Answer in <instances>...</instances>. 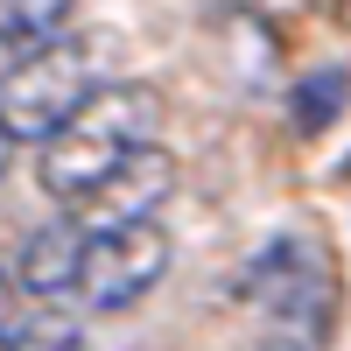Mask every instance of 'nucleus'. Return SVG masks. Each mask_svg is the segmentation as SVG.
Masks as SVG:
<instances>
[{"instance_id":"obj_3","label":"nucleus","mask_w":351,"mask_h":351,"mask_svg":"<svg viewBox=\"0 0 351 351\" xmlns=\"http://www.w3.org/2000/svg\"><path fill=\"white\" fill-rule=\"evenodd\" d=\"M99 84L106 77H99V43L92 36H56L43 49H28V56L8 64V77H0V134L43 148Z\"/></svg>"},{"instance_id":"obj_1","label":"nucleus","mask_w":351,"mask_h":351,"mask_svg":"<svg viewBox=\"0 0 351 351\" xmlns=\"http://www.w3.org/2000/svg\"><path fill=\"white\" fill-rule=\"evenodd\" d=\"M239 302L253 316L260 351H330L337 316H344V274L330 239L316 232H274L246 260Z\"/></svg>"},{"instance_id":"obj_4","label":"nucleus","mask_w":351,"mask_h":351,"mask_svg":"<svg viewBox=\"0 0 351 351\" xmlns=\"http://www.w3.org/2000/svg\"><path fill=\"white\" fill-rule=\"evenodd\" d=\"M169 232L148 218V225H112V232H84V253H77V295L84 309H127L141 302L148 288H162L169 274Z\"/></svg>"},{"instance_id":"obj_9","label":"nucleus","mask_w":351,"mask_h":351,"mask_svg":"<svg viewBox=\"0 0 351 351\" xmlns=\"http://www.w3.org/2000/svg\"><path fill=\"white\" fill-rule=\"evenodd\" d=\"M0 351H77V324H36V330H21V337H0Z\"/></svg>"},{"instance_id":"obj_6","label":"nucleus","mask_w":351,"mask_h":351,"mask_svg":"<svg viewBox=\"0 0 351 351\" xmlns=\"http://www.w3.org/2000/svg\"><path fill=\"white\" fill-rule=\"evenodd\" d=\"M77 253H84L77 225H43V232H28V246H21L8 281L21 288V295H36V302H56V295L77 288Z\"/></svg>"},{"instance_id":"obj_8","label":"nucleus","mask_w":351,"mask_h":351,"mask_svg":"<svg viewBox=\"0 0 351 351\" xmlns=\"http://www.w3.org/2000/svg\"><path fill=\"white\" fill-rule=\"evenodd\" d=\"M344 92H351L344 71H316V77H302V84H295V127L316 134L324 120H337V112H344Z\"/></svg>"},{"instance_id":"obj_7","label":"nucleus","mask_w":351,"mask_h":351,"mask_svg":"<svg viewBox=\"0 0 351 351\" xmlns=\"http://www.w3.org/2000/svg\"><path fill=\"white\" fill-rule=\"evenodd\" d=\"M71 14H77V0H0V49L8 56L43 49L71 28Z\"/></svg>"},{"instance_id":"obj_2","label":"nucleus","mask_w":351,"mask_h":351,"mask_svg":"<svg viewBox=\"0 0 351 351\" xmlns=\"http://www.w3.org/2000/svg\"><path fill=\"white\" fill-rule=\"evenodd\" d=\"M148 141H162V92L155 84H99L64 127L43 141V190L56 204H84L127 155H141Z\"/></svg>"},{"instance_id":"obj_5","label":"nucleus","mask_w":351,"mask_h":351,"mask_svg":"<svg viewBox=\"0 0 351 351\" xmlns=\"http://www.w3.org/2000/svg\"><path fill=\"white\" fill-rule=\"evenodd\" d=\"M169 190H176V162H169L162 141H148L141 155H127L92 197H84V211H92L99 232H112V225H148V218L162 211Z\"/></svg>"},{"instance_id":"obj_10","label":"nucleus","mask_w":351,"mask_h":351,"mask_svg":"<svg viewBox=\"0 0 351 351\" xmlns=\"http://www.w3.org/2000/svg\"><path fill=\"white\" fill-rule=\"evenodd\" d=\"M8 309H14V281H8V267H0V337H8Z\"/></svg>"},{"instance_id":"obj_11","label":"nucleus","mask_w":351,"mask_h":351,"mask_svg":"<svg viewBox=\"0 0 351 351\" xmlns=\"http://www.w3.org/2000/svg\"><path fill=\"white\" fill-rule=\"evenodd\" d=\"M8 148H14V141H8V134H0V176H8Z\"/></svg>"}]
</instances>
